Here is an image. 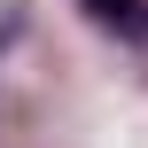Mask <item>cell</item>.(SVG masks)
Here are the masks:
<instances>
[{"label": "cell", "mask_w": 148, "mask_h": 148, "mask_svg": "<svg viewBox=\"0 0 148 148\" xmlns=\"http://www.w3.org/2000/svg\"><path fill=\"white\" fill-rule=\"evenodd\" d=\"M109 31H125V39H148V0H86Z\"/></svg>", "instance_id": "1"}]
</instances>
